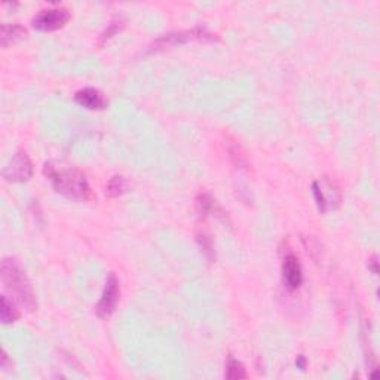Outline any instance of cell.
Returning <instances> with one entry per match:
<instances>
[{
	"mask_svg": "<svg viewBox=\"0 0 380 380\" xmlns=\"http://www.w3.org/2000/svg\"><path fill=\"white\" fill-rule=\"evenodd\" d=\"M43 174L57 193L73 201L91 199V187L82 171L76 168H57L52 162H47L43 167Z\"/></svg>",
	"mask_w": 380,
	"mask_h": 380,
	"instance_id": "cell-1",
	"label": "cell"
},
{
	"mask_svg": "<svg viewBox=\"0 0 380 380\" xmlns=\"http://www.w3.org/2000/svg\"><path fill=\"white\" fill-rule=\"evenodd\" d=\"M0 276H2V284L6 292L11 293L27 309L34 311L36 297L33 287L20 261L15 257H5L0 265Z\"/></svg>",
	"mask_w": 380,
	"mask_h": 380,
	"instance_id": "cell-2",
	"label": "cell"
},
{
	"mask_svg": "<svg viewBox=\"0 0 380 380\" xmlns=\"http://www.w3.org/2000/svg\"><path fill=\"white\" fill-rule=\"evenodd\" d=\"M192 40L196 42H214L217 40V36L211 32H208L205 27H195L192 30H183V32H174L168 34H162L155 42L152 43L150 52L161 51L169 47H176V45L189 43Z\"/></svg>",
	"mask_w": 380,
	"mask_h": 380,
	"instance_id": "cell-3",
	"label": "cell"
},
{
	"mask_svg": "<svg viewBox=\"0 0 380 380\" xmlns=\"http://www.w3.org/2000/svg\"><path fill=\"white\" fill-rule=\"evenodd\" d=\"M121 302V283L117 276L112 272L108 274L104 292L99 297L98 303L95 305V312L98 315V318L107 320L116 312L117 305Z\"/></svg>",
	"mask_w": 380,
	"mask_h": 380,
	"instance_id": "cell-4",
	"label": "cell"
},
{
	"mask_svg": "<svg viewBox=\"0 0 380 380\" xmlns=\"http://www.w3.org/2000/svg\"><path fill=\"white\" fill-rule=\"evenodd\" d=\"M69 9L62 6H54L42 9L33 16L32 24L39 32H57L70 21Z\"/></svg>",
	"mask_w": 380,
	"mask_h": 380,
	"instance_id": "cell-5",
	"label": "cell"
},
{
	"mask_svg": "<svg viewBox=\"0 0 380 380\" xmlns=\"http://www.w3.org/2000/svg\"><path fill=\"white\" fill-rule=\"evenodd\" d=\"M312 193L320 213H329L331 210H336L342 202L339 189L327 178L316 180V182H313Z\"/></svg>",
	"mask_w": 380,
	"mask_h": 380,
	"instance_id": "cell-6",
	"label": "cell"
},
{
	"mask_svg": "<svg viewBox=\"0 0 380 380\" xmlns=\"http://www.w3.org/2000/svg\"><path fill=\"white\" fill-rule=\"evenodd\" d=\"M33 176V162L25 152H16L3 169V178L9 183H25Z\"/></svg>",
	"mask_w": 380,
	"mask_h": 380,
	"instance_id": "cell-7",
	"label": "cell"
},
{
	"mask_svg": "<svg viewBox=\"0 0 380 380\" xmlns=\"http://www.w3.org/2000/svg\"><path fill=\"white\" fill-rule=\"evenodd\" d=\"M283 283L289 292H296L303 284V269L300 260L292 251L287 252L283 259Z\"/></svg>",
	"mask_w": 380,
	"mask_h": 380,
	"instance_id": "cell-8",
	"label": "cell"
},
{
	"mask_svg": "<svg viewBox=\"0 0 380 380\" xmlns=\"http://www.w3.org/2000/svg\"><path fill=\"white\" fill-rule=\"evenodd\" d=\"M75 102L79 106L88 108V110H104L108 104L106 95L93 86H86L76 91Z\"/></svg>",
	"mask_w": 380,
	"mask_h": 380,
	"instance_id": "cell-9",
	"label": "cell"
},
{
	"mask_svg": "<svg viewBox=\"0 0 380 380\" xmlns=\"http://www.w3.org/2000/svg\"><path fill=\"white\" fill-rule=\"evenodd\" d=\"M195 208L199 217H202V219H206V217L210 215H215L217 219H222L223 222H229L228 214L223 211V208L219 205V202H217L208 192L198 193L195 199Z\"/></svg>",
	"mask_w": 380,
	"mask_h": 380,
	"instance_id": "cell-10",
	"label": "cell"
},
{
	"mask_svg": "<svg viewBox=\"0 0 380 380\" xmlns=\"http://www.w3.org/2000/svg\"><path fill=\"white\" fill-rule=\"evenodd\" d=\"M226 150L229 153V158L235 165L241 169H248L250 159L247 156V152L244 150L241 144L230 137L226 139Z\"/></svg>",
	"mask_w": 380,
	"mask_h": 380,
	"instance_id": "cell-11",
	"label": "cell"
},
{
	"mask_svg": "<svg viewBox=\"0 0 380 380\" xmlns=\"http://www.w3.org/2000/svg\"><path fill=\"white\" fill-rule=\"evenodd\" d=\"M27 36V30L20 24H2L0 29V40H2V47L8 48L18 40L24 39Z\"/></svg>",
	"mask_w": 380,
	"mask_h": 380,
	"instance_id": "cell-12",
	"label": "cell"
},
{
	"mask_svg": "<svg viewBox=\"0 0 380 380\" xmlns=\"http://www.w3.org/2000/svg\"><path fill=\"white\" fill-rule=\"evenodd\" d=\"M20 309L15 306V302L12 298H9L6 294L0 298V320L3 324H14L15 321L20 320Z\"/></svg>",
	"mask_w": 380,
	"mask_h": 380,
	"instance_id": "cell-13",
	"label": "cell"
},
{
	"mask_svg": "<svg viewBox=\"0 0 380 380\" xmlns=\"http://www.w3.org/2000/svg\"><path fill=\"white\" fill-rule=\"evenodd\" d=\"M226 379L229 380H241V379H247L248 373L246 367L238 361L235 357L229 355L228 359H226Z\"/></svg>",
	"mask_w": 380,
	"mask_h": 380,
	"instance_id": "cell-14",
	"label": "cell"
},
{
	"mask_svg": "<svg viewBox=\"0 0 380 380\" xmlns=\"http://www.w3.org/2000/svg\"><path fill=\"white\" fill-rule=\"evenodd\" d=\"M130 183L126 182V178L122 176H115L110 178V182L107 183L106 187V195L108 198H119L128 192Z\"/></svg>",
	"mask_w": 380,
	"mask_h": 380,
	"instance_id": "cell-15",
	"label": "cell"
},
{
	"mask_svg": "<svg viewBox=\"0 0 380 380\" xmlns=\"http://www.w3.org/2000/svg\"><path fill=\"white\" fill-rule=\"evenodd\" d=\"M196 242L199 244V247H201V250L204 251L205 257L210 261H214L215 260V247H214V241L211 238V235L204 230H198Z\"/></svg>",
	"mask_w": 380,
	"mask_h": 380,
	"instance_id": "cell-16",
	"label": "cell"
},
{
	"mask_svg": "<svg viewBox=\"0 0 380 380\" xmlns=\"http://www.w3.org/2000/svg\"><path fill=\"white\" fill-rule=\"evenodd\" d=\"M122 27H123V21L121 18H113L110 24L107 25L104 33L102 34V38H99V45H104L107 40H110L115 34H117L122 30Z\"/></svg>",
	"mask_w": 380,
	"mask_h": 380,
	"instance_id": "cell-17",
	"label": "cell"
},
{
	"mask_svg": "<svg viewBox=\"0 0 380 380\" xmlns=\"http://www.w3.org/2000/svg\"><path fill=\"white\" fill-rule=\"evenodd\" d=\"M368 269L372 270V272H373L375 275L379 274V269H377V257H376V256H373L372 260L368 261Z\"/></svg>",
	"mask_w": 380,
	"mask_h": 380,
	"instance_id": "cell-18",
	"label": "cell"
},
{
	"mask_svg": "<svg viewBox=\"0 0 380 380\" xmlns=\"http://www.w3.org/2000/svg\"><path fill=\"white\" fill-rule=\"evenodd\" d=\"M297 366H298V367H300L302 370L305 368V366H306V359H305V357H303V355H300V357H298V359H297Z\"/></svg>",
	"mask_w": 380,
	"mask_h": 380,
	"instance_id": "cell-19",
	"label": "cell"
}]
</instances>
